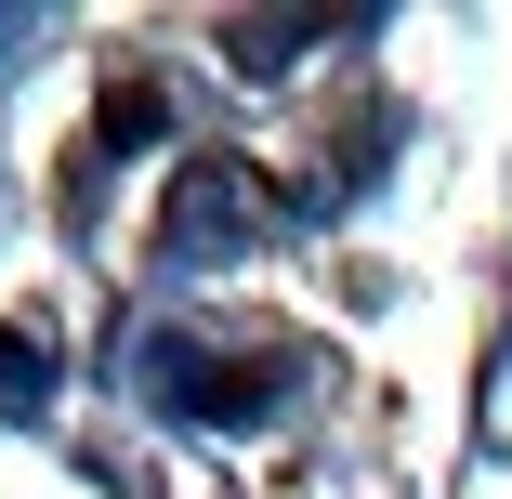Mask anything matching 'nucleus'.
I'll use <instances>...</instances> for the list:
<instances>
[{"instance_id":"1","label":"nucleus","mask_w":512,"mask_h":499,"mask_svg":"<svg viewBox=\"0 0 512 499\" xmlns=\"http://www.w3.org/2000/svg\"><path fill=\"white\" fill-rule=\"evenodd\" d=\"M106 145H158V92H145V79L106 92Z\"/></svg>"},{"instance_id":"2","label":"nucleus","mask_w":512,"mask_h":499,"mask_svg":"<svg viewBox=\"0 0 512 499\" xmlns=\"http://www.w3.org/2000/svg\"><path fill=\"white\" fill-rule=\"evenodd\" d=\"M0 394H53V355L40 342H0Z\"/></svg>"}]
</instances>
